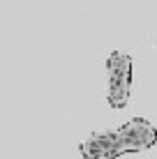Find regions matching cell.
<instances>
[{
  "label": "cell",
  "instance_id": "cell-1",
  "mask_svg": "<svg viewBox=\"0 0 157 159\" xmlns=\"http://www.w3.org/2000/svg\"><path fill=\"white\" fill-rule=\"evenodd\" d=\"M106 69H109V104L113 108H122L129 99L132 88V58L127 53L113 51Z\"/></svg>",
  "mask_w": 157,
  "mask_h": 159
},
{
  "label": "cell",
  "instance_id": "cell-2",
  "mask_svg": "<svg viewBox=\"0 0 157 159\" xmlns=\"http://www.w3.org/2000/svg\"><path fill=\"white\" fill-rule=\"evenodd\" d=\"M81 152L85 159H116L125 155V145L118 134V129L102 131V134H93L88 141L81 143Z\"/></svg>",
  "mask_w": 157,
  "mask_h": 159
}]
</instances>
